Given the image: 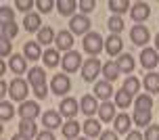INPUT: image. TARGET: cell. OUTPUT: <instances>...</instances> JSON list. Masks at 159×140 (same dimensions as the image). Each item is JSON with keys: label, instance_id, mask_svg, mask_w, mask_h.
Masks as SVG:
<instances>
[{"label": "cell", "instance_id": "cell-1", "mask_svg": "<svg viewBox=\"0 0 159 140\" xmlns=\"http://www.w3.org/2000/svg\"><path fill=\"white\" fill-rule=\"evenodd\" d=\"M82 46H84V50H86L88 55L98 56V55L105 50V40H103V36H101L98 31H90L88 36H84Z\"/></svg>", "mask_w": 159, "mask_h": 140}, {"label": "cell", "instance_id": "cell-2", "mask_svg": "<svg viewBox=\"0 0 159 140\" xmlns=\"http://www.w3.org/2000/svg\"><path fill=\"white\" fill-rule=\"evenodd\" d=\"M98 75H103V65H101V61L96 56L94 59H86L84 65H82V78H84V82H96Z\"/></svg>", "mask_w": 159, "mask_h": 140}, {"label": "cell", "instance_id": "cell-3", "mask_svg": "<svg viewBox=\"0 0 159 140\" xmlns=\"http://www.w3.org/2000/svg\"><path fill=\"white\" fill-rule=\"evenodd\" d=\"M8 94H11V98H13V101H17V102H25L27 94H30V84H27L23 78H15L13 82H11Z\"/></svg>", "mask_w": 159, "mask_h": 140}, {"label": "cell", "instance_id": "cell-4", "mask_svg": "<svg viewBox=\"0 0 159 140\" xmlns=\"http://www.w3.org/2000/svg\"><path fill=\"white\" fill-rule=\"evenodd\" d=\"M90 19L86 15H73L69 21V31L73 36H88L90 34Z\"/></svg>", "mask_w": 159, "mask_h": 140}, {"label": "cell", "instance_id": "cell-5", "mask_svg": "<svg viewBox=\"0 0 159 140\" xmlns=\"http://www.w3.org/2000/svg\"><path fill=\"white\" fill-rule=\"evenodd\" d=\"M61 65H63V71L65 73H75V71L84 65L82 63V56H80V52H75V50H69V52H65L63 59H61Z\"/></svg>", "mask_w": 159, "mask_h": 140}, {"label": "cell", "instance_id": "cell-6", "mask_svg": "<svg viewBox=\"0 0 159 140\" xmlns=\"http://www.w3.org/2000/svg\"><path fill=\"white\" fill-rule=\"evenodd\" d=\"M50 90L55 94H59V96L67 94L71 90V79H69V75H63V73L52 75V79H50Z\"/></svg>", "mask_w": 159, "mask_h": 140}, {"label": "cell", "instance_id": "cell-7", "mask_svg": "<svg viewBox=\"0 0 159 140\" xmlns=\"http://www.w3.org/2000/svg\"><path fill=\"white\" fill-rule=\"evenodd\" d=\"M78 111H80V102L75 98H71V96L63 98L61 105H59V113L63 117H67V119H73V117L78 115Z\"/></svg>", "mask_w": 159, "mask_h": 140}, {"label": "cell", "instance_id": "cell-8", "mask_svg": "<svg viewBox=\"0 0 159 140\" xmlns=\"http://www.w3.org/2000/svg\"><path fill=\"white\" fill-rule=\"evenodd\" d=\"M149 15H151V7H149L147 2H134V4H132V8H130V17L134 19L136 23L147 21V19H149Z\"/></svg>", "mask_w": 159, "mask_h": 140}, {"label": "cell", "instance_id": "cell-9", "mask_svg": "<svg viewBox=\"0 0 159 140\" xmlns=\"http://www.w3.org/2000/svg\"><path fill=\"white\" fill-rule=\"evenodd\" d=\"M140 65L149 71L155 69L159 65V52L155 48H143V52H140Z\"/></svg>", "mask_w": 159, "mask_h": 140}, {"label": "cell", "instance_id": "cell-10", "mask_svg": "<svg viewBox=\"0 0 159 140\" xmlns=\"http://www.w3.org/2000/svg\"><path fill=\"white\" fill-rule=\"evenodd\" d=\"M130 38H132V42H134L136 46H144L151 40V31H149V27H144V25H134L130 29Z\"/></svg>", "mask_w": 159, "mask_h": 140}, {"label": "cell", "instance_id": "cell-11", "mask_svg": "<svg viewBox=\"0 0 159 140\" xmlns=\"http://www.w3.org/2000/svg\"><path fill=\"white\" fill-rule=\"evenodd\" d=\"M98 109H101V105L96 102V96H92V94L82 96V101H80V111H82L84 115L92 117L94 113H98Z\"/></svg>", "mask_w": 159, "mask_h": 140}, {"label": "cell", "instance_id": "cell-12", "mask_svg": "<svg viewBox=\"0 0 159 140\" xmlns=\"http://www.w3.org/2000/svg\"><path fill=\"white\" fill-rule=\"evenodd\" d=\"M55 44H57V50H63V52H69L73 48V34L71 31H57V38H55Z\"/></svg>", "mask_w": 159, "mask_h": 140}, {"label": "cell", "instance_id": "cell-13", "mask_svg": "<svg viewBox=\"0 0 159 140\" xmlns=\"http://www.w3.org/2000/svg\"><path fill=\"white\" fill-rule=\"evenodd\" d=\"M105 50H107V55L109 56H121L124 52V42H121V38L119 36H109V38L105 40Z\"/></svg>", "mask_w": 159, "mask_h": 140}, {"label": "cell", "instance_id": "cell-14", "mask_svg": "<svg viewBox=\"0 0 159 140\" xmlns=\"http://www.w3.org/2000/svg\"><path fill=\"white\" fill-rule=\"evenodd\" d=\"M42 125L46 130H57V128H63V119H61V113L59 111H46L42 115Z\"/></svg>", "mask_w": 159, "mask_h": 140}, {"label": "cell", "instance_id": "cell-15", "mask_svg": "<svg viewBox=\"0 0 159 140\" xmlns=\"http://www.w3.org/2000/svg\"><path fill=\"white\" fill-rule=\"evenodd\" d=\"M17 113L21 115V119H36L40 115V107H38V102H34V101H25L21 102Z\"/></svg>", "mask_w": 159, "mask_h": 140}, {"label": "cell", "instance_id": "cell-16", "mask_svg": "<svg viewBox=\"0 0 159 140\" xmlns=\"http://www.w3.org/2000/svg\"><path fill=\"white\" fill-rule=\"evenodd\" d=\"M94 96H96V98H101L103 102L109 101V98L113 96V86H111V82H107V79L96 82V84H94Z\"/></svg>", "mask_w": 159, "mask_h": 140}, {"label": "cell", "instance_id": "cell-17", "mask_svg": "<svg viewBox=\"0 0 159 140\" xmlns=\"http://www.w3.org/2000/svg\"><path fill=\"white\" fill-rule=\"evenodd\" d=\"M8 67H11V71L15 75H23L25 69H27V59L23 55H13L8 59Z\"/></svg>", "mask_w": 159, "mask_h": 140}, {"label": "cell", "instance_id": "cell-18", "mask_svg": "<svg viewBox=\"0 0 159 140\" xmlns=\"http://www.w3.org/2000/svg\"><path fill=\"white\" fill-rule=\"evenodd\" d=\"M134 124L128 113H119L115 119H113V128H115V132L117 134H130V125Z\"/></svg>", "mask_w": 159, "mask_h": 140}, {"label": "cell", "instance_id": "cell-19", "mask_svg": "<svg viewBox=\"0 0 159 140\" xmlns=\"http://www.w3.org/2000/svg\"><path fill=\"white\" fill-rule=\"evenodd\" d=\"M19 134H23L25 138H36L38 136V125H36V121L34 119H21V124H19Z\"/></svg>", "mask_w": 159, "mask_h": 140}, {"label": "cell", "instance_id": "cell-20", "mask_svg": "<svg viewBox=\"0 0 159 140\" xmlns=\"http://www.w3.org/2000/svg\"><path fill=\"white\" fill-rule=\"evenodd\" d=\"M23 56L25 59H30V61H38L42 59V50H40V44L38 42H25L23 44Z\"/></svg>", "mask_w": 159, "mask_h": 140}, {"label": "cell", "instance_id": "cell-21", "mask_svg": "<svg viewBox=\"0 0 159 140\" xmlns=\"http://www.w3.org/2000/svg\"><path fill=\"white\" fill-rule=\"evenodd\" d=\"M27 79H30V84H32L34 88L44 86V84H46V71L42 69V67H32V69H30V75H27Z\"/></svg>", "mask_w": 159, "mask_h": 140}, {"label": "cell", "instance_id": "cell-22", "mask_svg": "<svg viewBox=\"0 0 159 140\" xmlns=\"http://www.w3.org/2000/svg\"><path fill=\"white\" fill-rule=\"evenodd\" d=\"M82 130H84V134H86V138H94V136H101V124L96 121V119H92V117H88L86 121L82 124Z\"/></svg>", "mask_w": 159, "mask_h": 140}, {"label": "cell", "instance_id": "cell-23", "mask_svg": "<svg viewBox=\"0 0 159 140\" xmlns=\"http://www.w3.org/2000/svg\"><path fill=\"white\" fill-rule=\"evenodd\" d=\"M23 27L27 31H36V34H38V31L42 29V19H40L38 13H27L25 19H23Z\"/></svg>", "mask_w": 159, "mask_h": 140}, {"label": "cell", "instance_id": "cell-24", "mask_svg": "<svg viewBox=\"0 0 159 140\" xmlns=\"http://www.w3.org/2000/svg\"><path fill=\"white\" fill-rule=\"evenodd\" d=\"M98 117H101V121H113L115 119V102L107 101L101 105V109H98Z\"/></svg>", "mask_w": 159, "mask_h": 140}, {"label": "cell", "instance_id": "cell-25", "mask_svg": "<svg viewBox=\"0 0 159 140\" xmlns=\"http://www.w3.org/2000/svg\"><path fill=\"white\" fill-rule=\"evenodd\" d=\"M78 7L80 4L75 0H59V2H57V8H59L61 17H73V13H75Z\"/></svg>", "mask_w": 159, "mask_h": 140}, {"label": "cell", "instance_id": "cell-26", "mask_svg": "<svg viewBox=\"0 0 159 140\" xmlns=\"http://www.w3.org/2000/svg\"><path fill=\"white\" fill-rule=\"evenodd\" d=\"M55 38H57V34H55V29L50 27V25H46V27H42V29L38 31V44H42V46H48L50 42H55Z\"/></svg>", "mask_w": 159, "mask_h": 140}, {"label": "cell", "instance_id": "cell-27", "mask_svg": "<svg viewBox=\"0 0 159 140\" xmlns=\"http://www.w3.org/2000/svg\"><path fill=\"white\" fill-rule=\"evenodd\" d=\"M151 111H138L134 109V113H132V121H134L136 125H140V128H149L151 125Z\"/></svg>", "mask_w": 159, "mask_h": 140}, {"label": "cell", "instance_id": "cell-28", "mask_svg": "<svg viewBox=\"0 0 159 140\" xmlns=\"http://www.w3.org/2000/svg\"><path fill=\"white\" fill-rule=\"evenodd\" d=\"M119 65L117 63H113V61H109V63H105L103 65V75H105V79L107 82H115V79L119 78Z\"/></svg>", "mask_w": 159, "mask_h": 140}, {"label": "cell", "instance_id": "cell-29", "mask_svg": "<svg viewBox=\"0 0 159 140\" xmlns=\"http://www.w3.org/2000/svg\"><path fill=\"white\" fill-rule=\"evenodd\" d=\"M143 84H144V88H147V92H151V94L159 92V73H155V71L147 73L144 79H143Z\"/></svg>", "mask_w": 159, "mask_h": 140}, {"label": "cell", "instance_id": "cell-30", "mask_svg": "<svg viewBox=\"0 0 159 140\" xmlns=\"http://www.w3.org/2000/svg\"><path fill=\"white\" fill-rule=\"evenodd\" d=\"M63 136L67 140H73V138L80 136V124L75 119H69L67 124H63Z\"/></svg>", "mask_w": 159, "mask_h": 140}, {"label": "cell", "instance_id": "cell-31", "mask_svg": "<svg viewBox=\"0 0 159 140\" xmlns=\"http://www.w3.org/2000/svg\"><path fill=\"white\" fill-rule=\"evenodd\" d=\"M130 105H132V94L126 92L124 88L117 90V92H115V107H119V109H128Z\"/></svg>", "mask_w": 159, "mask_h": 140}, {"label": "cell", "instance_id": "cell-32", "mask_svg": "<svg viewBox=\"0 0 159 140\" xmlns=\"http://www.w3.org/2000/svg\"><path fill=\"white\" fill-rule=\"evenodd\" d=\"M42 61H44V65L46 67H57L59 63H61V56H59V50L57 48H48L46 52H44V56H42Z\"/></svg>", "mask_w": 159, "mask_h": 140}, {"label": "cell", "instance_id": "cell-33", "mask_svg": "<svg viewBox=\"0 0 159 140\" xmlns=\"http://www.w3.org/2000/svg\"><path fill=\"white\" fill-rule=\"evenodd\" d=\"M134 109H138V111H151L153 109L151 94H138L136 101H134Z\"/></svg>", "mask_w": 159, "mask_h": 140}, {"label": "cell", "instance_id": "cell-34", "mask_svg": "<svg viewBox=\"0 0 159 140\" xmlns=\"http://www.w3.org/2000/svg\"><path fill=\"white\" fill-rule=\"evenodd\" d=\"M115 63L119 65V71H121V73H132V71H134V59H132V55H126V52H124Z\"/></svg>", "mask_w": 159, "mask_h": 140}, {"label": "cell", "instance_id": "cell-35", "mask_svg": "<svg viewBox=\"0 0 159 140\" xmlns=\"http://www.w3.org/2000/svg\"><path fill=\"white\" fill-rule=\"evenodd\" d=\"M109 8H111L113 15H121V13H126V11H130V2L128 0H109Z\"/></svg>", "mask_w": 159, "mask_h": 140}, {"label": "cell", "instance_id": "cell-36", "mask_svg": "<svg viewBox=\"0 0 159 140\" xmlns=\"http://www.w3.org/2000/svg\"><path fill=\"white\" fill-rule=\"evenodd\" d=\"M13 115H15V107H13V102L2 101V102H0V119H2V121H8V119H13Z\"/></svg>", "mask_w": 159, "mask_h": 140}, {"label": "cell", "instance_id": "cell-37", "mask_svg": "<svg viewBox=\"0 0 159 140\" xmlns=\"http://www.w3.org/2000/svg\"><path fill=\"white\" fill-rule=\"evenodd\" d=\"M11 23H15L13 8H11V7H2V8H0V27H4V25H11Z\"/></svg>", "mask_w": 159, "mask_h": 140}, {"label": "cell", "instance_id": "cell-38", "mask_svg": "<svg viewBox=\"0 0 159 140\" xmlns=\"http://www.w3.org/2000/svg\"><path fill=\"white\" fill-rule=\"evenodd\" d=\"M124 19H121V17L119 15H113L111 19H109V23H107V27H109V29H111V34L113 36H119V31L124 29Z\"/></svg>", "mask_w": 159, "mask_h": 140}, {"label": "cell", "instance_id": "cell-39", "mask_svg": "<svg viewBox=\"0 0 159 140\" xmlns=\"http://www.w3.org/2000/svg\"><path fill=\"white\" fill-rule=\"evenodd\" d=\"M138 88H140V82H138L134 75L126 78V82H124V90H126V92H130L132 96H134V94L138 92Z\"/></svg>", "mask_w": 159, "mask_h": 140}, {"label": "cell", "instance_id": "cell-40", "mask_svg": "<svg viewBox=\"0 0 159 140\" xmlns=\"http://www.w3.org/2000/svg\"><path fill=\"white\" fill-rule=\"evenodd\" d=\"M17 34H19L17 23H11V25H4V27H2V38H4V40H13Z\"/></svg>", "mask_w": 159, "mask_h": 140}, {"label": "cell", "instance_id": "cell-41", "mask_svg": "<svg viewBox=\"0 0 159 140\" xmlns=\"http://www.w3.org/2000/svg\"><path fill=\"white\" fill-rule=\"evenodd\" d=\"M144 140H159V125H149L144 132Z\"/></svg>", "mask_w": 159, "mask_h": 140}, {"label": "cell", "instance_id": "cell-42", "mask_svg": "<svg viewBox=\"0 0 159 140\" xmlns=\"http://www.w3.org/2000/svg\"><path fill=\"white\" fill-rule=\"evenodd\" d=\"M36 7L40 8V13H50L52 7H55V2H52V0H38Z\"/></svg>", "mask_w": 159, "mask_h": 140}, {"label": "cell", "instance_id": "cell-43", "mask_svg": "<svg viewBox=\"0 0 159 140\" xmlns=\"http://www.w3.org/2000/svg\"><path fill=\"white\" fill-rule=\"evenodd\" d=\"M80 11H82V13H90V11H94L96 8V2L94 0H80Z\"/></svg>", "mask_w": 159, "mask_h": 140}, {"label": "cell", "instance_id": "cell-44", "mask_svg": "<svg viewBox=\"0 0 159 140\" xmlns=\"http://www.w3.org/2000/svg\"><path fill=\"white\" fill-rule=\"evenodd\" d=\"M36 2H32V0H15V8H19V11H23L25 15H27V11L34 7Z\"/></svg>", "mask_w": 159, "mask_h": 140}, {"label": "cell", "instance_id": "cell-45", "mask_svg": "<svg viewBox=\"0 0 159 140\" xmlns=\"http://www.w3.org/2000/svg\"><path fill=\"white\" fill-rule=\"evenodd\" d=\"M11 55V40H0V56H8Z\"/></svg>", "mask_w": 159, "mask_h": 140}, {"label": "cell", "instance_id": "cell-46", "mask_svg": "<svg viewBox=\"0 0 159 140\" xmlns=\"http://www.w3.org/2000/svg\"><path fill=\"white\" fill-rule=\"evenodd\" d=\"M34 94H36V98H46V94H48V88H46V84L44 86H38V88H34Z\"/></svg>", "mask_w": 159, "mask_h": 140}, {"label": "cell", "instance_id": "cell-47", "mask_svg": "<svg viewBox=\"0 0 159 140\" xmlns=\"http://www.w3.org/2000/svg\"><path fill=\"white\" fill-rule=\"evenodd\" d=\"M98 140H117V132H113V130H107L98 136Z\"/></svg>", "mask_w": 159, "mask_h": 140}, {"label": "cell", "instance_id": "cell-48", "mask_svg": "<svg viewBox=\"0 0 159 140\" xmlns=\"http://www.w3.org/2000/svg\"><path fill=\"white\" fill-rule=\"evenodd\" d=\"M36 140H55V134L50 132V130H44V132H40L36 136Z\"/></svg>", "mask_w": 159, "mask_h": 140}, {"label": "cell", "instance_id": "cell-49", "mask_svg": "<svg viewBox=\"0 0 159 140\" xmlns=\"http://www.w3.org/2000/svg\"><path fill=\"white\" fill-rule=\"evenodd\" d=\"M126 140H144V134H140L138 130H132V132L126 136Z\"/></svg>", "mask_w": 159, "mask_h": 140}, {"label": "cell", "instance_id": "cell-50", "mask_svg": "<svg viewBox=\"0 0 159 140\" xmlns=\"http://www.w3.org/2000/svg\"><path fill=\"white\" fill-rule=\"evenodd\" d=\"M11 88V84H7V82H0V96H4V94H8L7 90Z\"/></svg>", "mask_w": 159, "mask_h": 140}, {"label": "cell", "instance_id": "cell-51", "mask_svg": "<svg viewBox=\"0 0 159 140\" xmlns=\"http://www.w3.org/2000/svg\"><path fill=\"white\" fill-rule=\"evenodd\" d=\"M13 140H30V138H25L23 134H15V136H13Z\"/></svg>", "mask_w": 159, "mask_h": 140}, {"label": "cell", "instance_id": "cell-52", "mask_svg": "<svg viewBox=\"0 0 159 140\" xmlns=\"http://www.w3.org/2000/svg\"><path fill=\"white\" fill-rule=\"evenodd\" d=\"M4 71H7V63L2 61V63H0V73H4Z\"/></svg>", "mask_w": 159, "mask_h": 140}, {"label": "cell", "instance_id": "cell-53", "mask_svg": "<svg viewBox=\"0 0 159 140\" xmlns=\"http://www.w3.org/2000/svg\"><path fill=\"white\" fill-rule=\"evenodd\" d=\"M155 50H157V52H159V34H157V36H155Z\"/></svg>", "mask_w": 159, "mask_h": 140}, {"label": "cell", "instance_id": "cell-54", "mask_svg": "<svg viewBox=\"0 0 159 140\" xmlns=\"http://www.w3.org/2000/svg\"><path fill=\"white\" fill-rule=\"evenodd\" d=\"M78 140H88V138H78Z\"/></svg>", "mask_w": 159, "mask_h": 140}]
</instances>
